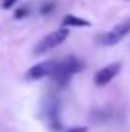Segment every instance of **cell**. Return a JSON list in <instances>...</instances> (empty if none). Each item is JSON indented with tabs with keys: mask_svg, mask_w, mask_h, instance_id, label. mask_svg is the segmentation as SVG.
<instances>
[{
	"mask_svg": "<svg viewBox=\"0 0 130 132\" xmlns=\"http://www.w3.org/2000/svg\"><path fill=\"white\" fill-rule=\"evenodd\" d=\"M52 10H54V4H46V6H42V10H40V12L48 13V12H52Z\"/></svg>",
	"mask_w": 130,
	"mask_h": 132,
	"instance_id": "10",
	"label": "cell"
},
{
	"mask_svg": "<svg viewBox=\"0 0 130 132\" xmlns=\"http://www.w3.org/2000/svg\"><path fill=\"white\" fill-rule=\"evenodd\" d=\"M67 132H86V126H73V128H69Z\"/></svg>",
	"mask_w": 130,
	"mask_h": 132,
	"instance_id": "9",
	"label": "cell"
},
{
	"mask_svg": "<svg viewBox=\"0 0 130 132\" xmlns=\"http://www.w3.org/2000/svg\"><path fill=\"white\" fill-rule=\"evenodd\" d=\"M63 27H90V21L82 19L79 15H65L63 17Z\"/></svg>",
	"mask_w": 130,
	"mask_h": 132,
	"instance_id": "6",
	"label": "cell"
},
{
	"mask_svg": "<svg viewBox=\"0 0 130 132\" xmlns=\"http://www.w3.org/2000/svg\"><path fill=\"white\" fill-rule=\"evenodd\" d=\"M27 13H29V8H19V10H15V19H23Z\"/></svg>",
	"mask_w": 130,
	"mask_h": 132,
	"instance_id": "7",
	"label": "cell"
},
{
	"mask_svg": "<svg viewBox=\"0 0 130 132\" xmlns=\"http://www.w3.org/2000/svg\"><path fill=\"white\" fill-rule=\"evenodd\" d=\"M15 2H19V0H2V8L4 10H10V8L15 6Z\"/></svg>",
	"mask_w": 130,
	"mask_h": 132,
	"instance_id": "8",
	"label": "cell"
},
{
	"mask_svg": "<svg viewBox=\"0 0 130 132\" xmlns=\"http://www.w3.org/2000/svg\"><path fill=\"white\" fill-rule=\"evenodd\" d=\"M82 69H84V63L80 60H77V57H67V60L57 63V69L54 73V79L56 80H67L71 75H75V73H79Z\"/></svg>",
	"mask_w": 130,
	"mask_h": 132,
	"instance_id": "2",
	"label": "cell"
},
{
	"mask_svg": "<svg viewBox=\"0 0 130 132\" xmlns=\"http://www.w3.org/2000/svg\"><path fill=\"white\" fill-rule=\"evenodd\" d=\"M128 33H130V21H124V23L113 27L111 31H107L105 35H101L100 36V44H103V46H113V44L120 42Z\"/></svg>",
	"mask_w": 130,
	"mask_h": 132,
	"instance_id": "3",
	"label": "cell"
},
{
	"mask_svg": "<svg viewBox=\"0 0 130 132\" xmlns=\"http://www.w3.org/2000/svg\"><path fill=\"white\" fill-rule=\"evenodd\" d=\"M56 69H57V61H42L31 67L25 77L29 80H38V79H44V77H54Z\"/></svg>",
	"mask_w": 130,
	"mask_h": 132,
	"instance_id": "4",
	"label": "cell"
},
{
	"mask_svg": "<svg viewBox=\"0 0 130 132\" xmlns=\"http://www.w3.org/2000/svg\"><path fill=\"white\" fill-rule=\"evenodd\" d=\"M120 71V63H111V65H105L103 69H100L94 75V82L98 86H105L107 82H111V80L117 77V73Z\"/></svg>",
	"mask_w": 130,
	"mask_h": 132,
	"instance_id": "5",
	"label": "cell"
},
{
	"mask_svg": "<svg viewBox=\"0 0 130 132\" xmlns=\"http://www.w3.org/2000/svg\"><path fill=\"white\" fill-rule=\"evenodd\" d=\"M67 36H69V31H67V27H61V29H57V31H54V33L46 35V36H44V38L37 44V48H34V54H44V52H48V50L59 46V44L63 42Z\"/></svg>",
	"mask_w": 130,
	"mask_h": 132,
	"instance_id": "1",
	"label": "cell"
}]
</instances>
